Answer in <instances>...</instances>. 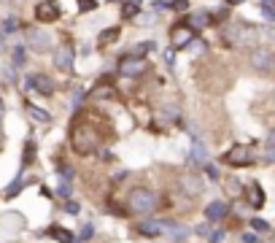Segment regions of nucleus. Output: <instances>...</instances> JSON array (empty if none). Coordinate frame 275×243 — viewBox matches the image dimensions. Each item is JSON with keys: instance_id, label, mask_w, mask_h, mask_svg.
Returning a JSON list of instances; mask_svg holds the SVG:
<instances>
[{"instance_id": "obj_37", "label": "nucleus", "mask_w": 275, "mask_h": 243, "mask_svg": "<svg viewBox=\"0 0 275 243\" xmlns=\"http://www.w3.org/2000/svg\"><path fill=\"white\" fill-rule=\"evenodd\" d=\"M81 238L86 241V238H92V225H84V230H81Z\"/></svg>"}, {"instance_id": "obj_15", "label": "nucleus", "mask_w": 275, "mask_h": 243, "mask_svg": "<svg viewBox=\"0 0 275 243\" xmlns=\"http://www.w3.org/2000/svg\"><path fill=\"white\" fill-rule=\"evenodd\" d=\"M189 157H192L194 162H205V160H208V149H205L200 141H194V143H192V154H189Z\"/></svg>"}, {"instance_id": "obj_25", "label": "nucleus", "mask_w": 275, "mask_h": 243, "mask_svg": "<svg viewBox=\"0 0 275 243\" xmlns=\"http://www.w3.org/2000/svg\"><path fill=\"white\" fill-rule=\"evenodd\" d=\"M251 227L259 230V233H267V230H270V225H267L265 219H251Z\"/></svg>"}, {"instance_id": "obj_14", "label": "nucleus", "mask_w": 275, "mask_h": 243, "mask_svg": "<svg viewBox=\"0 0 275 243\" xmlns=\"http://www.w3.org/2000/svg\"><path fill=\"white\" fill-rule=\"evenodd\" d=\"M186 24H189V27L197 32V30H203L205 24H208V14L205 11H197V14H189V19H186Z\"/></svg>"}, {"instance_id": "obj_7", "label": "nucleus", "mask_w": 275, "mask_h": 243, "mask_svg": "<svg viewBox=\"0 0 275 243\" xmlns=\"http://www.w3.org/2000/svg\"><path fill=\"white\" fill-rule=\"evenodd\" d=\"M27 89H38L41 95H54V81L49 76L38 73V76H30L27 78Z\"/></svg>"}, {"instance_id": "obj_12", "label": "nucleus", "mask_w": 275, "mask_h": 243, "mask_svg": "<svg viewBox=\"0 0 275 243\" xmlns=\"http://www.w3.org/2000/svg\"><path fill=\"white\" fill-rule=\"evenodd\" d=\"M246 198H248V203H251L254 208H262V206H265V192H262V187H259L257 181L246 187Z\"/></svg>"}, {"instance_id": "obj_20", "label": "nucleus", "mask_w": 275, "mask_h": 243, "mask_svg": "<svg viewBox=\"0 0 275 243\" xmlns=\"http://www.w3.org/2000/svg\"><path fill=\"white\" fill-rule=\"evenodd\" d=\"M116 38H119V27H108L100 32V43H113Z\"/></svg>"}, {"instance_id": "obj_33", "label": "nucleus", "mask_w": 275, "mask_h": 243, "mask_svg": "<svg viewBox=\"0 0 275 243\" xmlns=\"http://www.w3.org/2000/svg\"><path fill=\"white\" fill-rule=\"evenodd\" d=\"M205 173H208V176H211V179H219V170H216V168H213V165H211V162H205Z\"/></svg>"}, {"instance_id": "obj_8", "label": "nucleus", "mask_w": 275, "mask_h": 243, "mask_svg": "<svg viewBox=\"0 0 275 243\" xmlns=\"http://www.w3.org/2000/svg\"><path fill=\"white\" fill-rule=\"evenodd\" d=\"M251 65L257 70H270L273 68V51L270 49H254L251 51Z\"/></svg>"}, {"instance_id": "obj_23", "label": "nucleus", "mask_w": 275, "mask_h": 243, "mask_svg": "<svg viewBox=\"0 0 275 243\" xmlns=\"http://www.w3.org/2000/svg\"><path fill=\"white\" fill-rule=\"evenodd\" d=\"M57 195H59V198H70V184H68V181H59Z\"/></svg>"}, {"instance_id": "obj_13", "label": "nucleus", "mask_w": 275, "mask_h": 243, "mask_svg": "<svg viewBox=\"0 0 275 243\" xmlns=\"http://www.w3.org/2000/svg\"><path fill=\"white\" fill-rule=\"evenodd\" d=\"M27 38H30V46L35 51H46V49H49V35H46L43 30H30Z\"/></svg>"}, {"instance_id": "obj_10", "label": "nucleus", "mask_w": 275, "mask_h": 243, "mask_svg": "<svg viewBox=\"0 0 275 243\" xmlns=\"http://www.w3.org/2000/svg\"><path fill=\"white\" fill-rule=\"evenodd\" d=\"M205 216H208V222H221L227 216V203H221V200H213V203H208V208H205Z\"/></svg>"}, {"instance_id": "obj_9", "label": "nucleus", "mask_w": 275, "mask_h": 243, "mask_svg": "<svg viewBox=\"0 0 275 243\" xmlns=\"http://www.w3.org/2000/svg\"><path fill=\"white\" fill-rule=\"evenodd\" d=\"M181 192L194 198V195L203 192V181H200L197 176H181Z\"/></svg>"}, {"instance_id": "obj_6", "label": "nucleus", "mask_w": 275, "mask_h": 243, "mask_svg": "<svg viewBox=\"0 0 275 243\" xmlns=\"http://www.w3.org/2000/svg\"><path fill=\"white\" fill-rule=\"evenodd\" d=\"M119 70H122L124 76L135 78V76H140V73H146V60H143V57H122Z\"/></svg>"}, {"instance_id": "obj_27", "label": "nucleus", "mask_w": 275, "mask_h": 243, "mask_svg": "<svg viewBox=\"0 0 275 243\" xmlns=\"http://www.w3.org/2000/svg\"><path fill=\"white\" fill-rule=\"evenodd\" d=\"M81 100H84V92H81V89H73V103H70V106H73V111H76L78 106H81Z\"/></svg>"}, {"instance_id": "obj_36", "label": "nucleus", "mask_w": 275, "mask_h": 243, "mask_svg": "<svg viewBox=\"0 0 275 243\" xmlns=\"http://www.w3.org/2000/svg\"><path fill=\"white\" fill-rule=\"evenodd\" d=\"M138 22H140V24H151V22H154V14H146V16L138 14Z\"/></svg>"}, {"instance_id": "obj_28", "label": "nucleus", "mask_w": 275, "mask_h": 243, "mask_svg": "<svg viewBox=\"0 0 275 243\" xmlns=\"http://www.w3.org/2000/svg\"><path fill=\"white\" fill-rule=\"evenodd\" d=\"M113 92H111V87H97L95 92H92V97H111Z\"/></svg>"}, {"instance_id": "obj_42", "label": "nucleus", "mask_w": 275, "mask_h": 243, "mask_svg": "<svg viewBox=\"0 0 275 243\" xmlns=\"http://www.w3.org/2000/svg\"><path fill=\"white\" fill-rule=\"evenodd\" d=\"M130 3H143V0H130Z\"/></svg>"}, {"instance_id": "obj_29", "label": "nucleus", "mask_w": 275, "mask_h": 243, "mask_svg": "<svg viewBox=\"0 0 275 243\" xmlns=\"http://www.w3.org/2000/svg\"><path fill=\"white\" fill-rule=\"evenodd\" d=\"M162 60H165V65H167V68H173V62H176V54H173V49H165Z\"/></svg>"}, {"instance_id": "obj_11", "label": "nucleus", "mask_w": 275, "mask_h": 243, "mask_svg": "<svg viewBox=\"0 0 275 243\" xmlns=\"http://www.w3.org/2000/svg\"><path fill=\"white\" fill-rule=\"evenodd\" d=\"M165 230H167V225H165V222H157V219H146L143 225L138 227V233H140V235H149V238H154V235L165 233Z\"/></svg>"}, {"instance_id": "obj_30", "label": "nucleus", "mask_w": 275, "mask_h": 243, "mask_svg": "<svg viewBox=\"0 0 275 243\" xmlns=\"http://www.w3.org/2000/svg\"><path fill=\"white\" fill-rule=\"evenodd\" d=\"M57 176H62V179H73L70 165H59V168H57Z\"/></svg>"}, {"instance_id": "obj_19", "label": "nucleus", "mask_w": 275, "mask_h": 243, "mask_svg": "<svg viewBox=\"0 0 275 243\" xmlns=\"http://www.w3.org/2000/svg\"><path fill=\"white\" fill-rule=\"evenodd\" d=\"M140 14V3H130V0H124L122 3V16H138Z\"/></svg>"}, {"instance_id": "obj_18", "label": "nucleus", "mask_w": 275, "mask_h": 243, "mask_svg": "<svg viewBox=\"0 0 275 243\" xmlns=\"http://www.w3.org/2000/svg\"><path fill=\"white\" fill-rule=\"evenodd\" d=\"M24 57H27V51H24V46H16L14 54H11V62H14V68H24Z\"/></svg>"}, {"instance_id": "obj_21", "label": "nucleus", "mask_w": 275, "mask_h": 243, "mask_svg": "<svg viewBox=\"0 0 275 243\" xmlns=\"http://www.w3.org/2000/svg\"><path fill=\"white\" fill-rule=\"evenodd\" d=\"M262 14H265V19H267V22H273V19H275L273 0H262Z\"/></svg>"}, {"instance_id": "obj_43", "label": "nucleus", "mask_w": 275, "mask_h": 243, "mask_svg": "<svg viewBox=\"0 0 275 243\" xmlns=\"http://www.w3.org/2000/svg\"><path fill=\"white\" fill-rule=\"evenodd\" d=\"M0 49H3V35H0Z\"/></svg>"}, {"instance_id": "obj_24", "label": "nucleus", "mask_w": 275, "mask_h": 243, "mask_svg": "<svg viewBox=\"0 0 275 243\" xmlns=\"http://www.w3.org/2000/svg\"><path fill=\"white\" fill-rule=\"evenodd\" d=\"M97 3L95 0H78V11H95Z\"/></svg>"}, {"instance_id": "obj_41", "label": "nucleus", "mask_w": 275, "mask_h": 243, "mask_svg": "<svg viewBox=\"0 0 275 243\" xmlns=\"http://www.w3.org/2000/svg\"><path fill=\"white\" fill-rule=\"evenodd\" d=\"M3 108H5V106H3V100H0V114H3Z\"/></svg>"}, {"instance_id": "obj_4", "label": "nucleus", "mask_w": 275, "mask_h": 243, "mask_svg": "<svg viewBox=\"0 0 275 243\" xmlns=\"http://www.w3.org/2000/svg\"><path fill=\"white\" fill-rule=\"evenodd\" d=\"M73 60H76V49H73V43L70 41L59 43V49L54 51V65L62 70V73H70V70H73Z\"/></svg>"}, {"instance_id": "obj_32", "label": "nucleus", "mask_w": 275, "mask_h": 243, "mask_svg": "<svg viewBox=\"0 0 275 243\" xmlns=\"http://www.w3.org/2000/svg\"><path fill=\"white\" fill-rule=\"evenodd\" d=\"M65 211H68L70 216H76V214H78V203H73V200H68V203H65Z\"/></svg>"}, {"instance_id": "obj_35", "label": "nucleus", "mask_w": 275, "mask_h": 243, "mask_svg": "<svg viewBox=\"0 0 275 243\" xmlns=\"http://www.w3.org/2000/svg\"><path fill=\"white\" fill-rule=\"evenodd\" d=\"M224 241V230H216V233L211 235V243H221Z\"/></svg>"}, {"instance_id": "obj_2", "label": "nucleus", "mask_w": 275, "mask_h": 243, "mask_svg": "<svg viewBox=\"0 0 275 243\" xmlns=\"http://www.w3.org/2000/svg\"><path fill=\"white\" fill-rule=\"evenodd\" d=\"M254 160H257V157H254L251 146H246V143H238V146H232L230 152L224 154V162L232 168H248Z\"/></svg>"}, {"instance_id": "obj_39", "label": "nucleus", "mask_w": 275, "mask_h": 243, "mask_svg": "<svg viewBox=\"0 0 275 243\" xmlns=\"http://www.w3.org/2000/svg\"><path fill=\"white\" fill-rule=\"evenodd\" d=\"M197 235H208V225H200L197 227Z\"/></svg>"}, {"instance_id": "obj_16", "label": "nucleus", "mask_w": 275, "mask_h": 243, "mask_svg": "<svg viewBox=\"0 0 275 243\" xmlns=\"http://www.w3.org/2000/svg\"><path fill=\"white\" fill-rule=\"evenodd\" d=\"M49 235H51L54 241H59V243H73V235H70L65 227H51V230H49Z\"/></svg>"}, {"instance_id": "obj_22", "label": "nucleus", "mask_w": 275, "mask_h": 243, "mask_svg": "<svg viewBox=\"0 0 275 243\" xmlns=\"http://www.w3.org/2000/svg\"><path fill=\"white\" fill-rule=\"evenodd\" d=\"M16 30H19V19H14V16L3 19V32H16Z\"/></svg>"}, {"instance_id": "obj_34", "label": "nucleus", "mask_w": 275, "mask_h": 243, "mask_svg": "<svg viewBox=\"0 0 275 243\" xmlns=\"http://www.w3.org/2000/svg\"><path fill=\"white\" fill-rule=\"evenodd\" d=\"M151 49H154V43H138L135 51H138V54H146V51H151Z\"/></svg>"}, {"instance_id": "obj_17", "label": "nucleus", "mask_w": 275, "mask_h": 243, "mask_svg": "<svg viewBox=\"0 0 275 243\" xmlns=\"http://www.w3.org/2000/svg\"><path fill=\"white\" fill-rule=\"evenodd\" d=\"M27 114H30L35 122H51V114H49V111H43V108H38V106H27Z\"/></svg>"}, {"instance_id": "obj_38", "label": "nucleus", "mask_w": 275, "mask_h": 243, "mask_svg": "<svg viewBox=\"0 0 275 243\" xmlns=\"http://www.w3.org/2000/svg\"><path fill=\"white\" fill-rule=\"evenodd\" d=\"M238 187H240V181H238V179H232V181H230V192H240Z\"/></svg>"}, {"instance_id": "obj_1", "label": "nucleus", "mask_w": 275, "mask_h": 243, "mask_svg": "<svg viewBox=\"0 0 275 243\" xmlns=\"http://www.w3.org/2000/svg\"><path fill=\"white\" fill-rule=\"evenodd\" d=\"M127 208L130 214H140V216H149L154 208H157V195L146 187H135L127 198Z\"/></svg>"}, {"instance_id": "obj_26", "label": "nucleus", "mask_w": 275, "mask_h": 243, "mask_svg": "<svg viewBox=\"0 0 275 243\" xmlns=\"http://www.w3.org/2000/svg\"><path fill=\"white\" fill-rule=\"evenodd\" d=\"M16 192H22V179H16V181H11V187H8V192H5V195H8V198H14V195Z\"/></svg>"}, {"instance_id": "obj_5", "label": "nucleus", "mask_w": 275, "mask_h": 243, "mask_svg": "<svg viewBox=\"0 0 275 243\" xmlns=\"http://www.w3.org/2000/svg\"><path fill=\"white\" fill-rule=\"evenodd\" d=\"M59 16H62L59 3H54V0H38V5H35V19L38 22H57Z\"/></svg>"}, {"instance_id": "obj_3", "label": "nucleus", "mask_w": 275, "mask_h": 243, "mask_svg": "<svg viewBox=\"0 0 275 243\" xmlns=\"http://www.w3.org/2000/svg\"><path fill=\"white\" fill-rule=\"evenodd\" d=\"M194 41V30L186 22L173 24L170 30V49H189V43Z\"/></svg>"}, {"instance_id": "obj_40", "label": "nucleus", "mask_w": 275, "mask_h": 243, "mask_svg": "<svg viewBox=\"0 0 275 243\" xmlns=\"http://www.w3.org/2000/svg\"><path fill=\"white\" fill-rule=\"evenodd\" d=\"M227 3H230V5H240L243 0H227Z\"/></svg>"}, {"instance_id": "obj_31", "label": "nucleus", "mask_w": 275, "mask_h": 243, "mask_svg": "<svg viewBox=\"0 0 275 243\" xmlns=\"http://www.w3.org/2000/svg\"><path fill=\"white\" fill-rule=\"evenodd\" d=\"M186 5H189L186 0H173V3H167V8H173V11H184Z\"/></svg>"}]
</instances>
